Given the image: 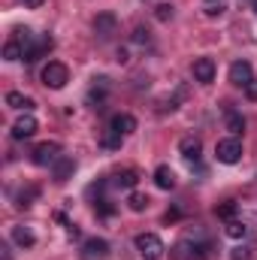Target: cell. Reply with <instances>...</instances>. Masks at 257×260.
Here are the masks:
<instances>
[{"label": "cell", "mask_w": 257, "mask_h": 260, "mask_svg": "<svg viewBox=\"0 0 257 260\" xmlns=\"http://www.w3.org/2000/svg\"><path fill=\"white\" fill-rule=\"evenodd\" d=\"M133 245H136V251H139L145 260H160L164 251H167L157 233H139V236L133 239Z\"/></svg>", "instance_id": "1"}, {"label": "cell", "mask_w": 257, "mask_h": 260, "mask_svg": "<svg viewBox=\"0 0 257 260\" xmlns=\"http://www.w3.org/2000/svg\"><path fill=\"white\" fill-rule=\"evenodd\" d=\"M215 157H218V164H239L242 160V139L239 136H227V139H221L218 145H215Z\"/></svg>", "instance_id": "2"}, {"label": "cell", "mask_w": 257, "mask_h": 260, "mask_svg": "<svg viewBox=\"0 0 257 260\" xmlns=\"http://www.w3.org/2000/svg\"><path fill=\"white\" fill-rule=\"evenodd\" d=\"M40 79H43V85L46 88H64L67 82H70V70H67V64H61V61H49V64L43 67V73H40Z\"/></svg>", "instance_id": "3"}, {"label": "cell", "mask_w": 257, "mask_h": 260, "mask_svg": "<svg viewBox=\"0 0 257 260\" xmlns=\"http://www.w3.org/2000/svg\"><path fill=\"white\" fill-rule=\"evenodd\" d=\"M61 157V145L58 142H40L37 148H34V154H30V160L37 164V167H49V164H55Z\"/></svg>", "instance_id": "4"}, {"label": "cell", "mask_w": 257, "mask_h": 260, "mask_svg": "<svg viewBox=\"0 0 257 260\" xmlns=\"http://www.w3.org/2000/svg\"><path fill=\"white\" fill-rule=\"evenodd\" d=\"M94 34H97L100 40H112V37L118 34V18H115V12H100V15L94 18Z\"/></svg>", "instance_id": "5"}, {"label": "cell", "mask_w": 257, "mask_h": 260, "mask_svg": "<svg viewBox=\"0 0 257 260\" xmlns=\"http://www.w3.org/2000/svg\"><path fill=\"white\" fill-rule=\"evenodd\" d=\"M106 254H109V242H106V239H100V236L85 239V245H82V260H103Z\"/></svg>", "instance_id": "6"}, {"label": "cell", "mask_w": 257, "mask_h": 260, "mask_svg": "<svg viewBox=\"0 0 257 260\" xmlns=\"http://www.w3.org/2000/svg\"><path fill=\"white\" fill-rule=\"evenodd\" d=\"M73 173H76V160L70 157V154H61L55 164H52V179L58 182V185H64L73 179Z\"/></svg>", "instance_id": "7"}, {"label": "cell", "mask_w": 257, "mask_h": 260, "mask_svg": "<svg viewBox=\"0 0 257 260\" xmlns=\"http://www.w3.org/2000/svg\"><path fill=\"white\" fill-rule=\"evenodd\" d=\"M215 73H218V67H215L212 58H197V61H194V79H197L200 85L215 82Z\"/></svg>", "instance_id": "8"}, {"label": "cell", "mask_w": 257, "mask_h": 260, "mask_svg": "<svg viewBox=\"0 0 257 260\" xmlns=\"http://www.w3.org/2000/svg\"><path fill=\"white\" fill-rule=\"evenodd\" d=\"M251 79H254V70H251L248 61H233V64H230V82H233L236 88H245Z\"/></svg>", "instance_id": "9"}, {"label": "cell", "mask_w": 257, "mask_h": 260, "mask_svg": "<svg viewBox=\"0 0 257 260\" xmlns=\"http://www.w3.org/2000/svg\"><path fill=\"white\" fill-rule=\"evenodd\" d=\"M37 130H40L37 118H34V115H24V118H18V121L12 124V139H30Z\"/></svg>", "instance_id": "10"}, {"label": "cell", "mask_w": 257, "mask_h": 260, "mask_svg": "<svg viewBox=\"0 0 257 260\" xmlns=\"http://www.w3.org/2000/svg\"><path fill=\"white\" fill-rule=\"evenodd\" d=\"M52 46H55V40H52V37H40V40H37V43L30 46V52L24 55V61H27V64L40 61V58H43L46 52H52Z\"/></svg>", "instance_id": "11"}, {"label": "cell", "mask_w": 257, "mask_h": 260, "mask_svg": "<svg viewBox=\"0 0 257 260\" xmlns=\"http://www.w3.org/2000/svg\"><path fill=\"white\" fill-rule=\"evenodd\" d=\"M154 185H157L160 191H173V188H176V173H173L170 167H157V170H154Z\"/></svg>", "instance_id": "12"}, {"label": "cell", "mask_w": 257, "mask_h": 260, "mask_svg": "<svg viewBox=\"0 0 257 260\" xmlns=\"http://www.w3.org/2000/svg\"><path fill=\"white\" fill-rule=\"evenodd\" d=\"M109 127L118 130L121 136H127V133H133V130H136V118H133V115H127V112H118V115L109 121Z\"/></svg>", "instance_id": "13"}, {"label": "cell", "mask_w": 257, "mask_h": 260, "mask_svg": "<svg viewBox=\"0 0 257 260\" xmlns=\"http://www.w3.org/2000/svg\"><path fill=\"white\" fill-rule=\"evenodd\" d=\"M200 148H203V145H200L197 136H185V139L179 142V151H182L185 160H197V157H200Z\"/></svg>", "instance_id": "14"}, {"label": "cell", "mask_w": 257, "mask_h": 260, "mask_svg": "<svg viewBox=\"0 0 257 260\" xmlns=\"http://www.w3.org/2000/svg\"><path fill=\"white\" fill-rule=\"evenodd\" d=\"M6 106H12V109H24V112H30L37 103L30 100V97H24V94H18V91H9L6 94Z\"/></svg>", "instance_id": "15"}, {"label": "cell", "mask_w": 257, "mask_h": 260, "mask_svg": "<svg viewBox=\"0 0 257 260\" xmlns=\"http://www.w3.org/2000/svg\"><path fill=\"white\" fill-rule=\"evenodd\" d=\"M12 242H15V245H21V248H30V245L37 242V236H34L27 227H21V224H18V227H12Z\"/></svg>", "instance_id": "16"}, {"label": "cell", "mask_w": 257, "mask_h": 260, "mask_svg": "<svg viewBox=\"0 0 257 260\" xmlns=\"http://www.w3.org/2000/svg\"><path fill=\"white\" fill-rule=\"evenodd\" d=\"M136 182H139V173L136 170H124V173L115 176V188H124V191H133Z\"/></svg>", "instance_id": "17"}, {"label": "cell", "mask_w": 257, "mask_h": 260, "mask_svg": "<svg viewBox=\"0 0 257 260\" xmlns=\"http://www.w3.org/2000/svg\"><path fill=\"white\" fill-rule=\"evenodd\" d=\"M121 139H124V136H121L118 130L109 127L106 133H103V136H100V145H103L106 151H115V148H121Z\"/></svg>", "instance_id": "18"}, {"label": "cell", "mask_w": 257, "mask_h": 260, "mask_svg": "<svg viewBox=\"0 0 257 260\" xmlns=\"http://www.w3.org/2000/svg\"><path fill=\"white\" fill-rule=\"evenodd\" d=\"M227 130H230V136H239V133L245 130V118H242L239 112L227 109Z\"/></svg>", "instance_id": "19"}, {"label": "cell", "mask_w": 257, "mask_h": 260, "mask_svg": "<svg viewBox=\"0 0 257 260\" xmlns=\"http://www.w3.org/2000/svg\"><path fill=\"white\" fill-rule=\"evenodd\" d=\"M173 257H176V260H197V251H194V242H191V239H182V242L176 245Z\"/></svg>", "instance_id": "20"}, {"label": "cell", "mask_w": 257, "mask_h": 260, "mask_svg": "<svg viewBox=\"0 0 257 260\" xmlns=\"http://www.w3.org/2000/svg\"><path fill=\"white\" fill-rule=\"evenodd\" d=\"M3 58H6V61H21V58H24L21 43H18V40H9V43L3 46Z\"/></svg>", "instance_id": "21"}, {"label": "cell", "mask_w": 257, "mask_h": 260, "mask_svg": "<svg viewBox=\"0 0 257 260\" xmlns=\"http://www.w3.org/2000/svg\"><path fill=\"white\" fill-rule=\"evenodd\" d=\"M224 233H227L230 239H242V236L248 233V227H245L242 221H236V218H233V221H227V227H224Z\"/></svg>", "instance_id": "22"}, {"label": "cell", "mask_w": 257, "mask_h": 260, "mask_svg": "<svg viewBox=\"0 0 257 260\" xmlns=\"http://www.w3.org/2000/svg\"><path fill=\"white\" fill-rule=\"evenodd\" d=\"M215 215H218L221 221H233V215H236V203H233V200H224V203L215 209Z\"/></svg>", "instance_id": "23"}, {"label": "cell", "mask_w": 257, "mask_h": 260, "mask_svg": "<svg viewBox=\"0 0 257 260\" xmlns=\"http://www.w3.org/2000/svg\"><path fill=\"white\" fill-rule=\"evenodd\" d=\"M227 9V0H203V12L206 15H221Z\"/></svg>", "instance_id": "24"}, {"label": "cell", "mask_w": 257, "mask_h": 260, "mask_svg": "<svg viewBox=\"0 0 257 260\" xmlns=\"http://www.w3.org/2000/svg\"><path fill=\"white\" fill-rule=\"evenodd\" d=\"M127 206L133 209V212H145V209H148V197H145V194H136V191H133V194L127 197Z\"/></svg>", "instance_id": "25"}, {"label": "cell", "mask_w": 257, "mask_h": 260, "mask_svg": "<svg viewBox=\"0 0 257 260\" xmlns=\"http://www.w3.org/2000/svg\"><path fill=\"white\" fill-rule=\"evenodd\" d=\"M37 194H40L37 188H27V191H21V194H18V203H15V206H18V209H27V206H34Z\"/></svg>", "instance_id": "26"}, {"label": "cell", "mask_w": 257, "mask_h": 260, "mask_svg": "<svg viewBox=\"0 0 257 260\" xmlns=\"http://www.w3.org/2000/svg\"><path fill=\"white\" fill-rule=\"evenodd\" d=\"M254 254H251V248L248 245H236L233 251H230V260H251Z\"/></svg>", "instance_id": "27"}, {"label": "cell", "mask_w": 257, "mask_h": 260, "mask_svg": "<svg viewBox=\"0 0 257 260\" xmlns=\"http://www.w3.org/2000/svg\"><path fill=\"white\" fill-rule=\"evenodd\" d=\"M112 212H115V206H112V203H109L106 197H103V200H97V215H103V218H109Z\"/></svg>", "instance_id": "28"}, {"label": "cell", "mask_w": 257, "mask_h": 260, "mask_svg": "<svg viewBox=\"0 0 257 260\" xmlns=\"http://www.w3.org/2000/svg\"><path fill=\"white\" fill-rule=\"evenodd\" d=\"M154 15H157V21H170V18H173V6H167V3H160Z\"/></svg>", "instance_id": "29"}, {"label": "cell", "mask_w": 257, "mask_h": 260, "mask_svg": "<svg viewBox=\"0 0 257 260\" xmlns=\"http://www.w3.org/2000/svg\"><path fill=\"white\" fill-rule=\"evenodd\" d=\"M133 43H139V46H148V30L136 27V30H133Z\"/></svg>", "instance_id": "30"}, {"label": "cell", "mask_w": 257, "mask_h": 260, "mask_svg": "<svg viewBox=\"0 0 257 260\" xmlns=\"http://www.w3.org/2000/svg\"><path fill=\"white\" fill-rule=\"evenodd\" d=\"M245 97H248V100H257V79H251V82L245 85Z\"/></svg>", "instance_id": "31"}, {"label": "cell", "mask_w": 257, "mask_h": 260, "mask_svg": "<svg viewBox=\"0 0 257 260\" xmlns=\"http://www.w3.org/2000/svg\"><path fill=\"white\" fill-rule=\"evenodd\" d=\"M18 3H24V9H40L46 0H18Z\"/></svg>", "instance_id": "32"}, {"label": "cell", "mask_w": 257, "mask_h": 260, "mask_svg": "<svg viewBox=\"0 0 257 260\" xmlns=\"http://www.w3.org/2000/svg\"><path fill=\"white\" fill-rule=\"evenodd\" d=\"M118 61H121V64H127L130 58H127V49H118Z\"/></svg>", "instance_id": "33"}, {"label": "cell", "mask_w": 257, "mask_h": 260, "mask_svg": "<svg viewBox=\"0 0 257 260\" xmlns=\"http://www.w3.org/2000/svg\"><path fill=\"white\" fill-rule=\"evenodd\" d=\"M254 12H257V0H254Z\"/></svg>", "instance_id": "34"}]
</instances>
